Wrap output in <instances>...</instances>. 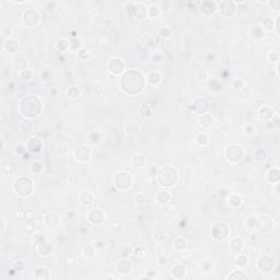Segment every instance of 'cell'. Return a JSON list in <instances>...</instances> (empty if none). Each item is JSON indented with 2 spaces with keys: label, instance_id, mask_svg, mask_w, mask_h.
<instances>
[{
  "label": "cell",
  "instance_id": "6da1fadb",
  "mask_svg": "<svg viewBox=\"0 0 280 280\" xmlns=\"http://www.w3.org/2000/svg\"><path fill=\"white\" fill-rule=\"evenodd\" d=\"M37 103H40V100L37 98H34V96L24 98L21 104L27 105V107H21V112L23 113V115H25L27 117H32V111H31V108H33V111L38 115V113L41 111V104L36 105Z\"/></svg>",
  "mask_w": 280,
  "mask_h": 280
},
{
  "label": "cell",
  "instance_id": "7a4b0ae2",
  "mask_svg": "<svg viewBox=\"0 0 280 280\" xmlns=\"http://www.w3.org/2000/svg\"><path fill=\"white\" fill-rule=\"evenodd\" d=\"M14 190L22 196L29 195L32 190V183L29 179L21 177L14 182Z\"/></svg>",
  "mask_w": 280,
  "mask_h": 280
},
{
  "label": "cell",
  "instance_id": "3957f363",
  "mask_svg": "<svg viewBox=\"0 0 280 280\" xmlns=\"http://www.w3.org/2000/svg\"><path fill=\"white\" fill-rule=\"evenodd\" d=\"M242 155H243V152H242V149L240 148L239 146H231L226 150V157L233 162H236V161L241 160Z\"/></svg>",
  "mask_w": 280,
  "mask_h": 280
},
{
  "label": "cell",
  "instance_id": "277c9868",
  "mask_svg": "<svg viewBox=\"0 0 280 280\" xmlns=\"http://www.w3.org/2000/svg\"><path fill=\"white\" fill-rule=\"evenodd\" d=\"M116 186L121 189H126L130 186V183H132V179L129 177V175L127 173H118L117 177H116Z\"/></svg>",
  "mask_w": 280,
  "mask_h": 280
},
{
  "label": "cell",
  "instance_id": "5b68a950",
  "mask_svg": "<svg viewBox=\"0 0 280 280\" xmlns=\"http://www.w3.org/2000/svg\"><path fill=\"white\" fill-rule=\"evenodd\" d=\"M219 228L220 229H218L217 224L216 226H213L212 235L216 240H223L224 237H226L228 234H229V230H228V228H226V224H223V223H221V222L219 223Z\"/></svg>",
  "mask_w": 280,
  "mask_h": 280
},
{
  "label": "cell",
  "instance_id": "8992f818",
  "mask_svg": "<svg viewBox=\"0 0 280 280\" xmlns=\"http://www.w3.org/2000/svg\"><path fill=\"white\" fill-rule=\"evenodd\" d=\"M108 68L112 72L114 73H119L124 70V62H123L119 58H115V59H112L110 61V65H108Z\"/></svg>",
  "mask_w": 280,
  "mask_h": 280
},
{
  "label": "cell",
  "instance_id": "52a82bcc",
  "mask_svg": "<svg viewBox=\"0 0 280 280\" xmlns=\"http://www.w3.org/2000/svg\"><path fill=\"white\" fill-rule=\"evenodd\" d=\"M271 228H273V221L269 217H262L258 221V229L260 231L266 232V231H269Z\"/></svg>",
  "mask_w": 280,
  "mask_h": 280
},
{
  "label": "cell",
  "instance_id": "ba28073f",
  "mask_svg": "<svg viewBox=\"0 0 280 280\" xmlns=\"http://www.w3.org/2000/svg\"><path fill=\"white\" fill-rule=\"evenodd\" d=\"M259 262H260V263H264V265H263V264H259V265H258V267H259L260 270L268 271V270H270L271 268H273V259H271V258H269V257H267V256L262 257V258L259 259Z\"/></svg>",
  "mask_w": 280,
  "mask_h": 280
},
{
  "label": "cell",
  "instance_id": "9c48e42d",
  "mask_svg": "<svg viewBox=\"0 0 280 280\" xmlns=\"http://www.w3.org/2000/svg\"><path fill=\"white\" fill-rule=\"evenodd\" d=\"M27 148L31 152H38L42 148V143L37 138H31L27 142Z\"/></svg>",
  "mask_w": 280,
  "mask_h": 280
},
{
  "label": "cell",
  "instance_id": "30bf717a",
  "mask_svg": "<svg viewBox=\"0 0 280 280\" xmlns=\"http://www.w3.org/2000/svg\"><path fill=\"white\" fill-rule=\"evenodd\" d=\"M38 19H40V15H38V13L35 12L34 10H32V15H30V11H26L25 14H24V23L27 24V25L30 24V22H31L30 20H32L33 25L34 24H36L37 21H38Z\"/></svg>",
  "mask_w": 280,
  "mask_h": 280
},
{
  "label": "cell",
  "instance_id": "8fae6325",
  "mask_svg": "<svg viewBox=\"0 0 280 280\" xmlns=\"http://www.w3.org/2000/svg\"><path fill=\"white\" fill-rule=\"evenodd\" d=\"M89 154H90L89 149H87L85 147H80V148H78L76 150V157L80 161H87L89 158Z\"/></svg>",
  "mask_w": 280,
  "mask_h": 280
},
{
  "label": "cell",
  "instance_id": "7c38bea8",
  "mask_svg": "<svg viewBox=\"0 0 280 280\" xmlns=\"http://www.w3.org/2000/svg\"><path fill=\"white\" fill-rule=\"evenodd\" d=\"M38 252H40L41 255H43V256H47L51 252V245L44 240V241H42L41 243H40V245H38Z\"/></svg>",
  "mask_w": 280,
  "mask_h": 280
},
{
  "label": "cell",
  "instance_id": "4fadbf2b",
  "mask_svg": "<svg viewBox=\"0 0 280 280\" xmlns=\"http://www.w3.org/2000/svg\"><path fill=\"white\" fill-rule=\"evenodd\" d=\"M26 67H27V60L24 59V58H19V59H17V60L14 61V68L17 69V71L23 72V71L26 70Z\"/></svg>",
  "mask_w": 280,
  "mask_h": 280
},
{
  "label": "cell",
  "instance_id": "5bb4252c",
  "mask_svg": "<svg viewBox=\"0 0 280 280\" xmlns=\"http://www.w3.org/2000/svg\"><path fill=\"white\" fill-rule=\"evenodd\" d=\"M117 269L119 270L121 273H129V270H130V264H129L128 260H121V262L118 263Z\"/></svg>",
  "mask_w": 280,
  "mask_h": 280
},
{
  "label": "cell",
  "instance_id": "9a60e30c",
  "mask_svg": "<svg viewBox=\"0 0 280 280\" xmlns=\"http://www.w3.org/2000/svg\"><path fill=\"white\" fill-rule=\"evenodd\" d=\"M206 10H208V14L213 13V11H215V4H213V2H209V1L203 2V4L200 6V11L203 13H205Z\"/></svg>",
  "mask_w": 280,
  "mask_h": 280
},
{
  "label": "cell",
  "instance_id": "2e32d148",
  "mask_svg": "<svg viewBox=\"0 0 280 280\" xmlns=\"http://www.w3.org/2000/svg\"><path fill=\"white\" fill-rule=\"evenodd\" d=\"M92 212L94 213L95 216H90V220H91L93 223H100L102 221V218H103V215H102L101 210L100 209H93Z\"/></svg>",
  "mask_w": 280,
  "mask_h": 280
},
{
  "label": "cell",
  "instance_id": "e0dca14e",
  "mask_svg": "<svg viewBox=\"0 0 280 280\" xmlns=\"http://www.w3.org/2000/svg\"><path fill=\"white\" fill-rule=\"evenodd\" d=\"M157 200H158L160 204H166L169 203L170 200V194L169 193H165V192H160L157 195Z\"/></svg>",
  "mask_w": 280,
  "mask_h": 280
},
{
  "label": "cell",
  "instance_id": "ac0fdd59",
  "mask_svg": "<svg viewBox=\"0 0 280 280\" xmlns=\"http://www.w3.org/2000/svg\"><path fill=\"white\" fill-rule=\"evenodd\" d=\"M80 201L83 205H90L92 203V196L89 193H82L80 196Z\"/></svg>",
  "mask_w": 280,
  "mask_h": 280
},
{
  "label": "cell",
  "instance_id": "d6986e66",
  "mask_svg": "<svg viewBox=\"0 0 280 280\" xmlns=\"http://www.w3.org/2000/svg\"><path fill=\"white\" fill-rule=\"evenodd\" d=\"M17 48H18L17 42L13 41V40H8L7 43H6V49H7L8 51L13 53V51H15V49H17Z\"/></svg>",
  "mask_w": 280,
  "mask_h": 280
},
{
  "label": "cell",
  "instance_id": "ffe728a7",
  "mask_svg": "<svg viewBox=\"0 0 280 280\" xmlns=\"http://www.w3.org/2000/svg\"><path fill=\"white\" fill-rule=\"evenodd\" d=\"M199 122L204 126H210L211 123H212V118H211L210 115H203L201 117L199 118Z\"/></svg>",
  "mask_w": 280,
  "mask_h": 280
},
{
  "label": "cell",
  "instance_id": "44dd1931",
  "mask_svg": "<svg viewBox=\"0 0 280 280\" xmlns=\"http://www.w3.org/2000/svg\"><path fill=\"white\" fill-rule=\"evenodd\" d=\"M242 245H243V243H242V240L241 239H234L232 241V243H231L233 251H235V252H239L242 248Z\"/></svg>",
  "mask_w": 280,
  "mask_h": 280
},
{
  "label": "cell",
  "instance_id": "7402d4cb",
  "mask_svg": "<svg viewBox=\"0 0 280 280\" xmlns=\"http://www.w3.org/2000/svg\"><path fill=\"white\" fill-rule=\"evenodd\" d=\"M174 246H175L176 250H183V248H185V246H186L185 240H183L182 237L176 239L175 242H174Z\"/></svg>",
  "mask_w": 280,
  "mask_h": 280
},
{
  "label": "cell",
  "instance_id": "603a6c76",
  "mask_svg": "<svg viewBox=\"0 0 280 280\" xmlns=\"http://www.w3.org/2000/svg\"><path fill=\"white\" fill-rule=\"evenodd\" d=\"M260 116L263 118H270L273 116V112L271 110H269L268 107H264L263 110H260Z\"/></svg>",
  "mask_w": 280,
  "mask_h": 280
},
{
  "label": "cell",
  "instance_id": "cb8c5ba5",
  "mask_svg": "<svg viewBox=\"0 0 280 280\" xmlns=\"http://www.w3.org/2000/svg\"><path fill=\"white\" fill-rule=\"evenodd\" d=\"M149 81H150V83H152V85H157L158 82H160V74L155 73V72L151 73L149 76Z\"/></svg>",
  "mask_w": 280,
  "mask_h": 280
},
{
  "label": "cell",
  "instance_id": "d4e9b609",
  "mask_svg": "<svg viewBox=\"0 0 280 280\" xmlns=\"http://www.w3.org/2000/svg\"><path fill=\"white\" fill-rule=\"evenodd\" d=\"M236 264L241 267H244L247 264V258L243 255H240V256L236 257Z\"/></svg>",
  "mask_w": 280,
  "mask_h": 280
},
{
  "label": "cell",
  "instance_id": "484cf974",
  "mask_svg": "<svg viewBox=\"0 0 280 280\" xmlns=\"http://www.w3.org/2000/svg\"><path fill=\"white\" fill-rule=\"evenodd\" d=\"M230 204H231L232 206H234V207L240 206V205H241V198H240L239 196L233 195L232 197L230 198Z\"/></svg>",
  "mask_w": 280,
  "mask_h": 280
},
{
  "label": "cell",
  "instance_id": "4316f807",
  "mask_svg": "<svg viewBox=\"0 0 280 280\" xmlns=\"http://www.w3.org/2000/svg\"><path fill=\"white\" fill-rule=\"evenodd\" d=\"M68 95L72 98H76L79 95V90L77 89V87H71L69 90H68Z\"/></svg>",
  "mask_w": 280,
  "mask_h": 280
},
{
  "label": "cell",
  "instance_id": "83f0119b",
  "mask_svg": "<svg viewBox=\"0 0 280 280\" xmlns=\"http://www.w3.org/2000/svg\"><path fill=\"white\" fill-rule=\"evenodd\" d=\"M233 278H236V279H245V278H247V276L244 275V273H241V271H235L234 273H232V275L229 276V279H233Z\"/></svg>",
  "mask_w": 280,
  "mask_h": 280
},
{
  "label": "cell",
  "instance_id": "f1b7e54d",
  "mask_svg": "<svg viewBox=\"0 0 280 280\" xmlns=\"http://www.w3.org/2000/svg\"><path fill=\"white\" fill-rule=\"evenodd\" d=\"M21 128L23 129L24 132H30L31 129H32V123L30 122V121H23V123H22V125H21Z\"/></svg>",
  "mask_w": 280,
  "mask_h": 280
},
{
  "label": "cell",
  "instance_id": "f546056e",
  "mask_svg": "<svg viewBox=\"0 0 280 280\" xmlns=\"http://www.w3.org/2000/svg\"><path fill=\"white\" fill-rule=\"evenodd\" d=\"M255 157H256L257 160H259V161H262V160H265V158H266V152L264 151L263 149H259V150H257L256 153H255Z\"/></svg>",
  "mask_w": 280,
  "mask_h": 280
},
{
  "label": "cell",
  "instance_id": "4dcf8cb0",
  "mask_svg": "<svg viewBox=\"0 0 280 280\" xmlns=\"http://www.w3.org/2000/svg\"><path fill=\"white\" fill-rule=\"evenodd\" d=\"M135 200H136V203H137V205H145L146 204V197L142 195V194L136 195Z\"/></svg>",
  "mask_w": 280,
  "mask_h": 280
},
{
  "label": "cell",
  "instance_id": "1f68e13d",
  "mask_svg": "<svg viewBox=\"0 0 280 280\" xmlns=\"http://www.w3.org/2000/svg\"><path fill=\"white\" fill-rule=\"evenodd\" d=\"M42 163L40 162H34L32 164V172L33 173H40L42 171Z\"/></svg>",
  "mask_w": 280,
  "mask_h": 280
},
{
  "label": "cell",
  "instance_id": "d6a6232c",
  "mask_svg": "<svg viewBox=\"0 0 280 280\" xmlns=\"http://www.w3.org/2000/svg\"><path fill=\"white\" fill-rule=\"evenodd\" d=\"M140 113H141V115H143V116H149V115L151 114V110H150V107L147 106V105H142L141 108H140Z\"/></svg>",
  "mask_w": 280,
  "mask_h": 280
},
{
  "label": "cell",
  "instance_id": "836d02e7",
  "mask_svg": "<svg viewBox=\"0 0 280 280\" xmlns=\"http://www.w3.org/2000/svg\"><path fill=\"white\" fill-rule=\"evenodd\" d=\"M197 142H198L199 145L204 146L208 142V139H207V137L205 135H198V137H197Z\"/></svg>",
  "mask_w": 280,
  "mask_h": 280
},
{
  "label": "cell",
  "instance_id": "e575fe53",
  "mask_svg": "<svg viewBox=\"0 0 280 280\" xmlns=\"http://www.w3.org/2000/svg\"><path fill=\"white\" fill-rule=\"evenodd\" d=\"M67 46H68V44H67V42L65 41V40H61V41H59V42H58V44H57L58 49H60V51H65V49L67 48Z\"/></svg>",
  "mask_w": 280,
  "mask_h": 280
},
{
  "label": "cell",
  "instance_id": "d590c367",
  "mask_svg": "<svg viewBox=\"0 0 280 280\" xmlns=\"http://www.w3.org/2000/svg\"><path fill=\"white\" fill-rule=\"evenodd\" d=\"M149 14L151 15V17H155V15H158L159 14V10H158V8L157 7H151L150 8V10H149Z\"/></svg>",
  "mask_w": 280,
  "mask_h": 280
},
{
  "label": "cell",
  "instance_id": "8d00e7d4",
  "mask_svg": "<svg viewBox=\"0 0 280 280\" xmlns=\"http://www.w3.org/2000/svg\"><path fill=\"white\" fill-rule=\"evenodd\" d=\"M161 35H162V37H170V35H171V31H170L169 29L164 27V29L161 30Z\"/></svg>",
  "mask_w": 280,
  "mask_h": 280
},
{
  "label": "cell",
  "instance_id": "74e56055",
  "mask_svg": "<svg viewBox=\"0 0 280 280\" xmlns=\"http://www.w3.org/2000/svg\"><path fill=\"white\" fill-rule=\"evenodd\" d=\"M21 76H22V78H23V79H25V80H29V79L31 78V76H32V73H31L30 70H27V69H26V70L23 71V72L21 73Z\"/></svg>",
  "mask_w": 280,
  "mask_h": 280
},
{
  "label": "cell",
  "instance_id": "f35d334b",
  "mask_svg": "<svg viewBox=\"0 0 280 280\" xmlns=\"http://www.w3.org/2000/svg\"><path fill=\"white\" fill-rule=\"evenodd\" d=\"M24 151H25V149H24V146H22V145L15 146V152H17L18 154H21V153H23Z\"/></svg>",
  "mask_w": 280,
  "mask_h": 280
},
{
  "label": "cell",
  "instance_id": "ab89813d",
  "mask_svg": "<svg viewBox=\"0 0 280 280\" xmlns=\"http://www.w3.org/2000/svg\"><path fill=\"white\" fill-rule=\"evenodd\" d=\"M92 254H93V250H92L91 246L85 247V256H91Z\"/></svg>",
  "mask_w": 280,
  "mask_h": 280
},
{
  "label": "cell",
  "instance_id": "60d3db41",
  "mask_svg": "<svg viewBox=\"0 0 280 280\" xmlns=\"http://www.w3.org/2000/svg\"><path fill=\"white\" fill-rule=\"evenodd\" d=\"M278 58V55L277 54H273V53H271V54L269 55V59L271 60V59H277Z\"/></svg>",
  "mask_w": 280,
  "mask_h": 280
},
{
  "label": "cell",
  "instance_id": "b9f144b4",
  "mask_svg": "<svg viewBox=\"0 0 280 280\" xmlns=\"http://www.w3.org/2000/svg\"><path fill=\"white\" fill-rule=\"evenodd\" d=\"M4 34L6 35V36H10L11 30H9V29H6V30H4Z\"/></svg>",
  "mask_w": 280,
  "mask_h": 280
},
{
  "label": "cell",
  "instance_id": "7bdbcfd3",
  "mask_svg": "<svg viewBox=\"0 0 280 280\" xmlns=\"http://www.w3.org/2000/svg\"><path fill=\"white\" fill-rule=\"evenodd\" d=\"M269 22H270V19H266V20L264 21V23H269ZM271 24H273V23H271ZM271 26H273V25H270V24H268V25H267V27H269V29Z\"/></svg>",
  "mask_w": 280,
  "mask_h": 280
},
{
  "label": "cell",
  "instance_id": "ee69618b",
  "mask_svg": "<svg viewBox=\"0 0 280 280\" xmlns=\"http://www.w3.org/2000/svg\"><path fill=\"white\" fill-rule=\"evenodd\" d=\"M29 158H30V155H29V154H24V159H26V160H27Z\"/></svg>",
  "mask_w": 280,
  "mask_h": 280
}]
</instances>
